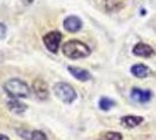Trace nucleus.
I'll return each instance as SVG.
<instances>
[{
    "instance_id": "obj_11",
    "label": "nucleus",
    "mask_w": 156,
    "mask_h": 140,
    "mask_svg": "<svg viewBox=\"0 0 156 140\" xmlns=\"http://www.w3.org/2000/svg\"><path fill=\"white\" fill-rule=\"evenodd\" d=\"M33 89L35 95L41 98V99H46L48 96V89H47V84L44 83L43 80H36L33 83Z\"/></svg>"
},
{
    "instance_id": "obj_14",
    "label": "nucleus",
    "mask_w": 156,
    "mask_h": 140,
    "mask_svg": "<svg viewBox=\"0 0 156 140\" xmlns=\"http://www.w3.org/2000/svg\"><path fill=\"white\" fill-rule=\"evenodd\" d=\"M115 105V102L113 99H111L108 97H101L99 100V107L103 110V111H108L111 107Z\"/></svg>"
},
{
    "instance_id": "obj_12",
    "label": "nucleus",
    "mask_w": 156,
    "mask_h": 140,
    "mask_svg": "<svg viewBox=\"0 0 156 140\" xmlns=\"http://www.w3.org/2000/svg\"><path fill=\"white\" fill-rule=\"evenodd\" d=\"M124 6V0H105V8L107 12H117Z\"/></svg>"
},
{
    "instance_id": "obj_2",
    "label": "nucleus",
    "mask_w": 156,
    "mask_h": 140,
    "mask_svg": "<svg viewBox=\"0 0 156 140\" xmlns=\"http://www.w3.org/2000/svg\"><path fill=\"white\" fill-rule=\"evenodd\" d=\"M4 90L6 91V93L9 97H12L14 99L27 98L30 93L29 87L19 78H12V80L7 81L4 84Z\"/></svg>"
},
{
    "instance_id": "obj_6",
    "label": "nucleus",
    "mask_w": 156,
    "mask_h": 140,
    "mask_svg": "<svg viewBox=\"0 0 156 140\" xmlns=\"http://www.w3.org/2000/svg\"><path fill=\"white\" fill-rule=\"evenodd\" d=\"M83 26V22L82 20L76 16V15H70L68 18H65L63 21V27H64L65 31L68 32H71V33H76L78 32Z\"/></svg>"
},
{
    "instance_id": "obj_4",
    "label": "nucleus",
    "mask_w": 156,
    "mask_h": 140,
    "mask_svg": "<svg viewBox=\"0 0 156 140\" xmlns=\"http://www.w3.org/2000/svg\"><path fill=\"white\" fill-rule=\"evenodd\" d=\"M61 40H62V34L57 32V31L49 32V33H47L43 36V43H44L46 48L49 52H51L54 54L57 53Z\"/></svg>"
},
{
    "instance_id": "obj_5",
    "label": "nucleus",
    "mask_w": 156,
    "mask_h": 140,
    "mask_svg": "<svg viewBox=\"0 0 156 140\" xmlns=\"http://www.w3.org/2000/svg\"><path fill=\"white\" fill-rule=\"evenodd\" d=\"M130 97L133 100L143 104V103H147L151 99L153 93L150 90H142L140 88H133L132 91H130Z\"/></svg>"
},
{
    "instance_id": "obj_9",
    "label": "nucleus",
    "mask_w": 156,
    "mask_h": 140,
    "mask_svg": "<svg viewBox=\"0 0 156 140\" xmlns=\"http://www.w3.org/2000/svg\"><path fill=\"white\" fill-rule=\"evenodd\" d=\"M143 121V117L141 116H124L121 120H120V123H121V125L124 127H128V128H133V127H136L139 126L141 123Z\"/></svg>"
},
{
    "instance_id": "obj_13",
    "label": "nucleus",
    "mask_w": 156,
    "mask_h": 140,
    "mask_svg": "<svg viewBox=\"0 0 156 140\" xmlns=\"http://www.w3.org/2000/svg\"><path fill=\"white\" fill-rule=\"evenodd\" d=\"M8 107L11 111H13L14 113H21L23 111H26L27 106L25 104H22L20 100L18 99H13L8 103Z\"/></svg>"
},
{
    "instance_id": "obj_17",
    "label": "nucleus",
    "mask_w": 156,
    "mask_h": 140,
    "mask_svg": "<svg viewBox=\"0 0 156 140\" xmlns=\"http://www.w3.org/2000/svg\"><path fill=\"white\" fill-rule=\"evenodd\" d=\"M6 31H7V27L5 23L0 22V39H4L5 35H6Z\"/></svg>"
},
{
    "instance_id": "obj_19",
    "label": "nucleus",
    "mask_w": 156,
    "mask_h": 140,
    "mask_svg": "<svg viewBox=\"0 0 156 140\" xmlns=\"http://www.w3.org/2000/svg\"><path fill=\"white\" fill-rule=\"evenodd\" d=\"M0 140H9L7 138L6 135H4V134H0Z\"/></svg>"
},
{
    "instance_id": "obj_16",
    "label": "nucleus",
    "mask_w": 156,
    "mask_h": 140,
    "mask_svg": "<svg viewBox=\"0 0 156 140\" xmlns=\"http://www.w3.org/2000/svg\"><path fill=\"white\" fill-rule=\"evenodd\" d=\"M105 139L106 140H122V135H121V133H119V132H113V131H111V132H107V133L105 134Z\"/></svg>"
},
{
    "instance_id": "obj_8",
    "label": "nucleus",
    "mask_w": 156,
    "mask_h": 140,
    "mask_svg": "<svg viewBox=\"0 0 156 140\" xmlns=\"http://www.w3.org/2000/svg\"><path fill=\"white\" fill-rule=\"evenodd\" d=\"M68 70L69 73L71 74L72 76L78 81H82V82H86L91 78V75L87 70H85L83 68H78V67H68Z\"/></svg>"
},
{
    "instance_id": "obj_10",
    "label": "nucleus",
    "mask_w": 156,
    "mask_h": 140,
    "mask_svg": "<svg viewBox=\"0 0 156 140\" xmlns=\"http://www.w3.org/2000/svg\"><path fill=\"white\" fill-rule=\"evenodd\" d=\"M130 73L133 76H135L137 78H144L147 76H149L150 74V69L149 67H147L146 64H142V63H137V64H134L130 68Z\"/></svg>"
},
{
    "instance_id": "obj_1",
    "label": "nucleus",
    "mask_w": 156,
    "mask_h": 140,
    "mask_svg": "<svg viewBox=\"0 0 156 140\" xmlns=\"http://www.w3.org/2000/svg\"><path fill=\"white\" fill-rule=\"evenodd\" d=\"M62 52L66 57L76 60V59H84L91 54V49L87 45L79 40L66 41L62 46Z\"/></svg>"
},
{
    "instance_id": "obj_3",
    "label": "nucleus",
    "mask_w": 156,
    "mask_h": 140,
    "mask_svg": "<svg viewBox=\"0 0 156 140\" xmlns=\"http://www.w3.org/2000/svg\"><path fill=\"white\" fill-rule=\"evenodd\" d=\"M54 92L62 102L66 104H70L77 98V93L75 89L69 85L68 83H57L54 87Z\"/></svg>"
},
{
    "instance_id": "obj_15",
    "label": "nucleus",
    "mask_w": 156,
    "mask_h": 140,
    "mask_svg": "<svg viewBox=\"0 0 156 140\" xmlns=\"http://www.w3.org/2000/svg\"><path fill=\"white\" fill-rule=\"evenodd\" d=\"M29 140H47V135L41 131H33L30 132V139Z\"/></svg>"
},
{
    "instance_id": "obj_18",
    "label": "nucleus",
    "mask_w": 156,
    "mask_h": 140,
    "mask_svg": "<svg viewBox=\"0 0 156 140\" xmlns=\"http://www.w3.org/2000/svg\"><path fill=\"white\" fill-rule=\"evenodd\" d=\"M22 2H23L26 6H29V5H32L33 2H34V0H22Z\"/></svg>"
},
{
    "instance_id": "obj_7",
    "label": "nucleus",
    "mask_w": 156,
    "mask_h": 140,
    "mask_svg": "<svg viewBox=\"0 0 156 140\" xmlns=\"http://www.w3.org/2000/svg\"><path fill=\"white\" fill-rule=\"evenodd\" d=\"M154 53H155L154 49L149 45L143 43V42H139L133 48V54L140 57H150L154 55Z\"/></svg>"
}]
</instances>
